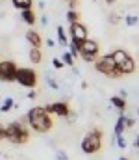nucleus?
<instances>
[{
	"mask_svg": "<svg viewBox=\"0 0 139 160\" xmlns=\"http://www.w3.org/2000/svg\"><path fill=\"white\" fill-rule=\"evenodd\" d=\"M26 119L32 130L35 132H48L52 128V118L50 114L46 112L45 106H35V108H30L28 114H26Z\"/></svg>",
	"mask_w": 139,
	"mask_h": 160,
	"instance_id": "1",
	"label": "nucleus"
},
{
	"mask_svg": "<svg viewBox=\"0 0 139 160\" xmlns=\"http://www.w3.org/2000/svg\"><path fill=\"white\" fill-rule=\"evenodd\" d=\"M6 140L15 145H24L30 140V132L24 127V121H13L6 127Z\"/></svg>",
	"mask_w": 139,
	"mask_h": 160,
	"instance_id": "2",
	"label": "nucleus"
},
{
	"mask_svg": "<svg viewBox=\"0 0 139 160\" xmlns=\"http://www.w3.org/2000/svg\"><path fill=\"white\" fill-rule=\"evenodd\" d=\"M95 69H96L100 75L109 77V78H119V77H123V73L117 69L115 60H113V56H111V54L98 56V58H96V62H95Z\"/></svg>",
	"mask_w": 139,
	"mask_h": 160,
	"instance_id": "3",
	"label": "nucleus"
},
{
	"mask_svg": "<svg viewBox=\"0 0 139 160\" xmlns=\"http://www.w3.org/2000/svg\"><path fill=\"white\" fill-rule=\"evenodd\" d=\"M111 56H113V60H115L117 69H119L123 75H132V73L136 71V62H134V58H132L126 50L117 48L115 52H111Z\"/></svg>",
	"mask_w": 139,
	"mask_h": 160,
	"instance_id": "4",
	"label": "nucleus"
},
{
	"mask_svg": "<svg viewBox=\"0 0 139 160\" xmlns=\"http://www.w3.org/2000/svg\"><path fill=\"white\" fill-rule=\"evenodd\" d=\"M100 147H102V132L96 130V128L89 130L82 140V151L86 155H95V153L100 151Z\"/></svg>",
	"mask_w": 139,
	"mask_h": 160,
	"instance_id": "5",
	"label": "nucleus"
},
{
	"mask_svg": "<svg viewBox=\"0 0 139 160\" xmlns=\"http://www.w3.org/2000/svg\"><path fill=\"white\" fill-rule=\"evenodd\" d=\"M17 82H19L21 86H24V88L34 89L35 84H37V75H35V71L30 69V67H21V69L17 71Z\"/></svg>",
	"mask_w": 139,
	"mask_h": 160,
	"instance_id": "6",
	"label": "nucleus"
},
{
	"mask_svg": "<svg viewBox=\"0 0 139 160\" xmlns=\"http://www.w3.org/2000/svg\"><path fill=\"white\" fill-rule=\"evenodd\" d=\"M17 71H19V67L13 62H9V60L0 62V80L2 82H13V80H17Z\"/></svg>",
	"mask_w": 139,
	"mask_h": 160,
	"instance_id": "7",
	"label": "nucleus"
},
{
	"mask_svg": "<svg viewBox=\"0 0 139 160\" xmlns=\"http://www.w3.org/2000/svg\"><path fill=\"white\" fill-rule=\"evenodd\" d=\"M48 114H54V116H59V118H69L71 116V108L65 101H59V102H52V104H46L45 106Z\"/></svg>",
	"mask_w": 139,
	"mask_h": 160,
	"instance_id": "8",
	"label": "nucleus"
},
{
	"mask_svg": "<svg viewBox=\"0 0 139 160\" xmlns=\"http://www.w3.org/2000/svg\"><path fill=\"white\" fill-rule=\"evenodd\" d=\"M71 36L74 41H86L87 39V28L82 22H74V24H71Z\"/></svg>",
	"mask_w": 139,
	"mask_h": 160,
	"instance_id": "9",
	"label": "nucleus"
},
{
	"mask_svg": "<svg viewBox=\"0 0 139 160\" xmlns=\"http://www.w3.org/2000/svg\"><path fill=\"white\" fill-rule=\"evenodd\" d=\"M98 50H100V47H98V43L95 39H87L82 43V47H80V54H95V56H98Z\"/></svg>",
	"mask_w": 139,
	"mask_h": 160,
	"instance_id": "10",
	"label": "nucleus"
},
{
	"mask_svg": "<svg viewBox=\"0 0 139 160\" xmlns=\"http://www.w3.org/2000/svg\"><path fill=\"white\" fill-rule=\"evenodd\" d=\"M26 41H28L32 47H35V48H41V45H43L41 36H39L35 30H28V32H26Z\"/></svg>",
	"mask_w": 139,
	"mask_h": 160,
	"instance_id": "11",
	"label": "nucleus"
},
{
	"mask_svg": "<svg viewBox=\"0 0 139 160\" xmlns=\"http://www.w3.org/2000/svg\"><path fill=\"white\" fill-rule=\"evenodd\" d=\"M109 102H111L119 112H124V108H126V99H123V97H119V95H113V97L109 99Z\"/></svg>",
	"mask_w": 139,
	"mask_h": 160,
	"instance_id": "12",
	"label": "nucleus"
},
{
	"mask_svg": "<svg viewBox=\"0 0 139 160\" xmlns=\"http://www.w3.org/2000/svg\"><path fill=\"white\" fill-rule=\"evenodd\" d=\"M124 128H126V116H124V114L121 112L119 119H117V123H115V136H121Z\"/></svg>",
	"mask_w": 139,
	"mask_h": 160,
	"instance_id": "13",
	"label": "nucleus"
},
{
	"mask_svg": "<svg viewBox=\"0 0 139 160\" xmlns=\"http://www.w3.org/2000/svg\"><path fill=\"white\" fill-rule=\"evenodd\" d=\"M21 17H22V21L26 22V24H35V13L32 11V9H22L21 11Z\"/></svg>",
	"mask_w": 139,
	"mask_h": 160,
	"instance_id": "14",
	"label": "nucleus"
},
{
	"mask_svg": "<svg viewBox=\"0 0 139 160\" xmlns=\"http://www.w3.org/2000/svg\"><path fill=\"white\" fill-rule=\"evenodd\" d=\"M41 60H43L41 48H35V47H32V48H30V62H32V63H41Z\"/></svg>",
	"mask_w": 139,
	"mask_h": 160,
	"instance_id": "15",
	"label": "nucleus"
},
{
	"mask_svg": "<svg viewBox=\"0 0 139 160\" xmlns=\"http://www.w3.org/2000/svg\"><path fill=\"white\" fill-rule=\"evenodd\" d=\"M58 43H59L63 48H67V47H69V43H71V41L67 39V34H65L63 26H58Z\"/></svg>",
	"mask_w": 139,
	"mask_h": 160,
	"instance_id": "16",
	"label": "nucleus"
},
{
	"mask_svg": "<svg viewBox=\"0 0 139 160\" xmlns=\"http://www.w3.org/2000/svg\"><path fill=\"white\" fill-rule=\"evenodd\" d=\"M17 9H32V0H11Z\"/></svg>",
	"mask_w": 139,
	"mask_h": 160,
	"instance_id": "17",
	"label": "nucleus"
},
{
	"mask_svg": "<svg viewBox=\"0 0 139 160\" xmlns=\"http://www.w3.org/2000/svg\"><path fill=\"white\" fill-rule=\"evenodd\" d=\"M65 17H67V21H69L71 24H74V22H80V11H76V9H69Z\"/></svg>",
	"mask_w": 139,
	"mask_h": 160,
	"instance_id": "18",
	"label": "nucleus"
},
{
	"mask_svg": "<svg viewBox=\"0 0 139 160\" xmlns=\"http://www.w3.org/2000/svg\"><path fill=\"white\" fill-rule=\"evenodd\" d=\"M61 62H63V65H69V67L74 65V58H72V54H71L69 50H65V52L61 54Z\"/></svg>",
	"mask_w": 139,
	"mask_h": 160,
	"instance_id": "19",
	"label": "nucleus"
},
{
	"mask_svg": "<svg viewBox=\"0 0 139 160\" xmlns=\"http://www.w3.org/2000/svg\"><path fill=\"white\" fill-rule=\"evenodd\" d=\"M13 104H15V102H13V99H11V97H6V101L2 102V106H0V108H2V112H9V110L13 108Z\"/></svg>",
	"mask_w": 139,
	"mask_h": 160,
	"instance_id": "20",
	"label": "nucleus"
},
{
	"mask_svg": "<svg viewBox=\"0 0 139 160\" xmlns=\"http://www.w3.org/2000/svg\"><path fill=\"white\" fill-rule=\"evenodd\" d=\"M67 48H69V52L72 54V58H74V60H76V58H80V48H78V47H76L72 41L69 43V47H67Z\"/></svg>",
	"mask_w": 139,
	"mask_h": 160,
	"instance_id": "21",
	"label": "nucleus"
},
{
	"mask_svg": "<svg viewBox=\"0 0 139 160\" xmlns=\"http://www.w3.org/2000/svg\"><path fill=\"white\" fill-rule=\"evenodd\" d=\"M113 142H115L117 147H121V149H124V147L128 145V143H126V138H124L123 134H121V136H113Z\"/></svg>",
	"mask_w": 139,
	"mask_h": 160,
	"instance_id": "22",
	"label": "nucleus"
},
{
	"mask_svg": "<svg viewBox=\"0 0 139 160\" xmlns=\"http://www.w3.org/2000/svg\"><path fill=\"white\" fill-rule=\"evenodd\" d=\"M124 22L128 24V26H136L139 22V17H136V15H128L126 19H124Z\"/></svg>",
	"mask_w": 139,
	"mask_h": 160,
	"instance_id": "23",
	"label": "nucleus"
},
{
	"mask_svg": "<svg viewBox=\"0 0 139 160\" xmlns=\"http://www.w3.org/2000/svg\"><path fill=\"white\" fill-rule=\"evenodd\" d=\"M46 84H48V86H50L52 89H58V88H59V84H58V80H56V78H52L50 75H46Z\"/></svg>",
	"mask_w": 139,
	"mask_h": 160,
	"instance_id": "24",
	"label": "nucleus"
},
{
	"mask_svg": "<svg viewBox=\"0 0 139 160\" xmlns=\"http://www.w3.org/2000/svg\"><path fill=\"white\" fill-rule=\"evenodd\" d=\"M80 58H82V60H84V62H89V63H95V62H96V58H98V56H95V54H82V56H80Z\"/></svg>",
	"mask_w": 139,
	"mask_h": 160,
	"instance_id": "25",
	"label": "nucleus"
},
{
	"mask_svg": "<svg viewBox=\"0 0 139 160\" xmlns=\"http://www.w3.org/2000/svg\"><path fill=\"white\" fill-rule=\"evenodd\" d=\"M56 160H69V155H67L63 149H58V151H56Z\"/></svg>",
	"mask_w": 139,
	"mask_h": 160,
	"instance_id": "26",
	"label": "nucleus"
},
{
	"mask_svg": "<svg viewBox=\"0 0 139 160\" xmlns=\"http://www.w3.org/2000/svg\"><path fill=\"white\" fill-rule=\"evenodd\" d=\"M52 63H54V67H56V69H61V67H63V62H61V60H58V58H54V60H52Z\"/></svg>",
	"mask_w": 139,
	"mask_h": 160,
	"instance_id": "27",
	"label": "nucleus"
},
{
	"mask_svg": "<svg viewBox=\"0 0 139 160\" xmlns=\"http://www.w3.org/2000/svg\"><path fill=\"white\" fill-rule=\"evenodd\" d=\"M4 138H6V127L0 123V140H4Z\"/></svg>",
	"mask_w": 139,
	"mask_h": 160,
	"instance_id": "28",
	"label": "nucleus"
},
{
	"mask_svg": "<svg viewBox=\"0 0 139 160\" xmlns=\"http://www.w3.org/2000/svg\"><path fill=\"white\" fill-rule=\"evenodd\" d=\"M134 125H136V121H134V119H130V118H126V128H132Z\"/></svg>",
	"mask_w": 139,
	"mask_h": 160,
	"instance_id": "29",
	"label": "nucleus"
},
{
	"mask_svg": "<svg viewBox=\"0 0 139 160\" xmlns=\"http://www.w3.org/2000/svg\"><path fill=\"white\" fill-rule=\"evenodd\" d=\"M109 21H111V22H113V24H117V22H119V17H117V15H115V13H113V15H111V17H109Z\"/></svg>",
	"mask_w": 139,
	"mask_h": 160,
	"instance_id": "30",
	"label": "nucleus"
},
{
	"mask_svg": "<svg viewBox=\"0 0 139 160\" xmlns=\"http://www.w3.org/2000/svg\"><path fill=\"white\" fill-rule=\"evenodd\" d=\"M119 97H123V99H126V97H128V93H126V89H121V91H119Z\"/></svg>",
	"mask_w": 139,
	"mask_h": 160,
	"instance_id": "31",
	"label": "nucleus"
},
{
	"mask_svg": "<svg viewBox=\"0 0 139 160\" xmlns=\"http://www.w3.org/2000/svg\"><path fill=\"white\" fill-rule=\"evenodd\" d=\"M28 99H35V89H30L28 91Z\"/></svg>",
	"mask_w": 139,
	"mask_h": 160,
	"instance_id": "32",
	"label": "nucleus"
},
{
	"mask_svg": "<svg viewBox=\"0 0 139 160\" xmlns=\"http://www.w3.org/2000/svg\"><path fill=\"white\" fill-rule=\"evenodd\" d=\"M46 45H48V47H50V48H52V47H54V45H56V41H54V39H50V38H48V39H46Z\"/></svg>",
	"mask_w": 139,
	"mask_h": 160,
	"instance_id": "33",
	"label": "nucleus"
},
{
	"mask_svg": "<svg viewBox=\"0 0 139 160\" xmlns=\"http://www.w3.org/2000/svg\"><path fill=\"white\" fill-rule=\"evenodd\" d=\"M41 22H43V24H45V26H46V24H48V19H46L45 15H43V17H41Z\"/></svg>",
	"mask_w": 139,
	"mask_h": 160,
	"instance_id": "34",
	"label": "nucleus"
},
{
	"mask_svg": "<svg viewBox=\"0 0 139 160\" xmlns=\"http://www.w3.org/2000/svg\"><path fill=\"white\" fill-rule=\"evenodd\" d=\"M134 145H136V147H137V149H139V136H137V138H136V140H134Z\"/></svg>",
	"mask_w": 139,
	"mask_h": 160,
	"instance_id": "35",
	"label": "nucleus"
},
{
	"mask_svg": "<svg viewBox=\"0 0 139 160\" xmlns=\"http://www.w3.org/2000/svg\"><path fill=\"white\" fill-rule=\"evenodd\" d=\"M106 2H108V4H115V0H106Z\"/></svg>",
	"mask_w": 139,
	"mask_h": 160,
	"instance_id": "36",
	"label": "nucleus"
},
{
	"mask_svg": "<svg viewBox=\"0 0 139 160\" xmlns=\"http://www.w3.org/2000/svg\"><path fill=\"white\" fill-rule=\"evenodd\" d=\"M119 160H130V158H126V157H121V158H119Z\"/></svg>",
	"mask_w": 139,
	"mask_h": 160,
	"instance_id": "37",
	"label": "nucleus"
},
{
	"mask_svg": "<svg viewBox=\"0 0 139 160\" xmlns=\"http://www.w3.org/2000/svg\"><path fill=\"white\" fill-rule=\"evenodd\" d=\"M137 114H139V108H137Z\"/></svg>",
	"mask_w": 139,
	"mask_h": 160,
	"instance_id": "38",
	"label": "nucleus"
},
{
	"mask_svg": "<svg viewBox=\"0 0 139 160\" xmlns=\"http://www.w3.org/2000/svg\"><path fill=\"white\" fill-rule=\"evenodd\" d=\"M0 112H2V108H0Z\"/></svg>",
	"mask_w": 139,
	"mask_h": 160,
	"instance_id": "39",
	"label": "nucleus"
},
{
	"mask_svg": "<svg viewBox=\"0 0 139 160\" xmlns=\"http://www.w3.org/2000/svg\"><path fill=\"white\" fill-rule=\"evenodd\" d=\"M69 2H71V0H69Z\"/></svg>",
	"mask_w": 139,
	"mask_h": 160,
	"instance_id": "40",
	"label": "nucleus"
}]
</instances>
